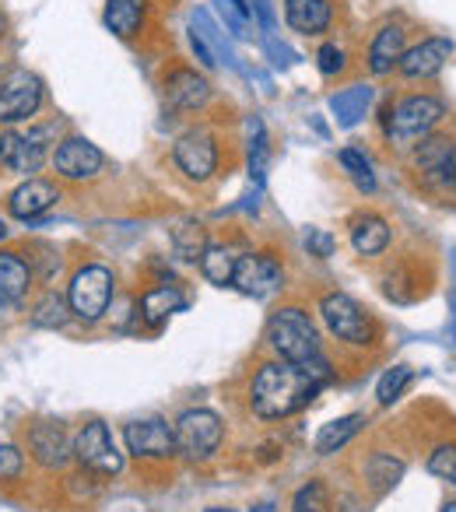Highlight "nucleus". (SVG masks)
Here are the masks:
<instances>
[{
	"label": "nucleus",
	"instance_id": "1",
	"mask_svg": "<svg viewBox=\"0 0 456 512\" xmlns=\"http://www.w3.org/2000/svg\"><path fill=\"white\" fill-rule=\"evenodd\" d=\"M320 379L309 376L302 365L292 362H267L257 369L250 383V407L257 418L264 421H281L299 414L309 400L320 393Z\"/></svg>",
	"mask_w": 456,
	"mask_h": 512
},
{
	"label": "nucleus",
	"instance_id": "21",
	"mask_svg": "<svg viewBox=\"0 0 456 512\" xmlns=\"http://www.w3.org/2000/svg\"><path fill=\"white\" fill-rule=\"evenodd\" d=\"M390 239H393L390 221L379 218V214H358V218L351 221V246H355L358 256H379V253H386Z\"/></svg>",
	"mask_w": 456,
	"mask_h": 512
},
{
	"label": "nucleus",
	"instance_id": "9",
	"mask_svg": "<svg viewBox=\"0 0 456 512\" xmlns=\"http://www.w3.org/2000/svg\"><path fill=\"white\" fill-rule=\"evenodd\" d=\"M123 442H127V453L137 456V460H169V456H176V428L162 418L130 421L123 428Z\"/></svg>",
	"mask_w": 456,
	"mask_h": 512
},
{
	"label": "nucleus",
	"instance_id": "36",
	"mask_svg": "<svg viewBox=\"0 0 456 512\" xmlns=\"http://www.w3.org/2000/svg\"><path fill=\"white\" fill-rule=\"evenodd\" d=\"M306 249H309V256L330 260V256H334V235L323 232V228H309V232H306Z\"/></svg>",
	"mask_w": 456,
	"mask_h": 512
},
{
	"label": "nucleus",
	"instance_id": "18",
	"mask_svg": "<svg viewBox=\"0 0 456 512\" xmlns=\"http://www.w3.org/2000/svg\"><path fill=\"white\" fill-rule=\"evenodd\" d=\"M285 22L299 36H323L334 22L330 0H285Z\"/></svg>",
	"mask_w": 456,
	"mask_h": 512
},
{
	"label": "nucleus",
	"instance_id": "41",
	"mask_svg": "<svg viewBox=\"0 0 456 512\" xmlns=\"http://www.w3.org/2000/svg\"><path fill=\"white\" fill-rule=\"evenodd\" d=\"M4 235H8V225H4V218H0V239H4Z\"/></svg>",
	"mask_w": 456,
	"mask_h": 512
},
{
	"label": "nucleus",
	"instance_id": "10",
	"mask_svg": "<svg viewBox=\"0 0 456 512\" xmlns=\"http://www.w3.org/2000/svg\"><path fill=\"white\" fill-rule=\"evenodd\" d=\"M232 285L250 299H271L281 285H285V271L271 253H246L239 256Z\"/></svg>",
	"mask_w": 456,
	"mask_h": 512
},
{
	"label": "nucleus",
	"instance_id": "32",
	"mask_svg": "<svg viewBox=\"0 0 456 512\" xmlns=\"http://www.w3.org/2000/svg\"><path fill=\"white\" fill-rule=\"evenodd\" d=\"M425 183L435 186V190H439L442 197H453L456 200V144L446 151V158H442V162L435 165L432 172H428Z\"/></svg>",
	"mask_w": 456,
	"mask_h": 512
},
{
	"label": "nucleus",
	"instance_id": "6",
	"mask_svg": "<svg viewBox=\"0 0 456 512\" xmlns=\"http://www.w3.org/2000/svg\"><path fill=\"white\" fill-rule=\"evenodd\" d=\"M176 453H183L186 460H207V456L218 453L221 446V418L207 407H193V411L179 414L176 425Z\"/></svg>",
	"mask_w": 456,
	"mask_h": 512
},
{
	"label": "nucleus",
	"instance_id": "43",
	"mask_svg": "<svg viewBox=\"0 0 456 512\" xmlns=\"http://www.w3.org/2000/svg\"><path fill=\"white\" fill-rule=\"evenodd\" d=\"M0 36H4V18H0Z\"/></svg>",
	"mask_w": 456,
	"mask_h": 512
},
{
	"label": "nucleus",
	"instance_id": "22",
	"mask_svg": "<svg viewBox=\"0 0 456 512\" xmlns=\"http://www.w3.org/2000/svg\"><path fill=\"white\" fill-rule=\"evenodd\" d=\"M362 425H365V414H344V418L327 421V425H323L320 432H316L313 449H316L320 456L341 453V449L348 446V442L355 439L358 432H362Z\"/></svg>",
	"mask_w": 456,
	"mask_h": 512
},
{
	"label": "nucleus",
	"instance_id": "7",
	"mask_svg": "<svg viewBox=\"0 0 456 512\" xmlns=\"http://www.w3.org/2000/svg\"><path fill=\"white\" fill-rule=\"evenodd\" d=\"M74 456H78L81 467L99 477H116L123 470V453L109 425H102V421H92L74 435Z\"/></svg>",
	"mask_w": 456,
	"mask_h": 512
},
{
	"label": "nucleus",
	"instance_id": "3",
	"mask_svg": "<svg viewBox=\"0 0 456 512\" xmlns=\"http://www.w3.org/2000/svg\"><path fill=\"white\" fill-rule=\"evenodd\" d=\"M442 116H446V106L435 95H404L386 113V137L397 144H411L432 134V127Z\"/></svg>",
	"mask_w": 456,
	"mask_h": 512
},
{
	"label": "nucleus",
	"instance_id": "35",
	"mask_svg": "<svg viewBox=\"0 0 456 512\" xmlns=\"http://www.w3.org/2000/svg\"><path fill=\"white\" fill-rule=\"evenodd\" d=\"M316 67H320V74H327V78L341 74L344 71V50L337 43H323L320 53H316Z\"/></svg>",
	"mask_w": 456,
	"mask_h": 512
},
{
	"label": "nucleus",
	"instance_id": "30",
	"mask_svg": "<svg viewBox=\"0 0 456 512\" xmlns=\"http://www.w3.org/2000/svg\"><path fill=\"white\" fill-rule=\"evenodd\" d=\"M411 376H414L411 365H393L390 372H383V379H379V386H376V400H379V404H383V407L397 404V400L404 397Z\"/></svg>",
	"mask_w": 456,
	"mask_h": 512
},
{
	"label": "nucleus",
	"instance_id": "4",
	"mask_svg": "<svg viewBox=\"0 0 456 512\" xmlns=\"http://www.w3.org/2000/svg\"><path fill=\"white\" fill-rule=\"evenodd\" d=\"M113 271L102 264H88L81 267L71 278V288H67V306H71V316H78L81 323H99L106 316L109 302H113Z\"/></svg>",
	"mask_w": 456,
	"mask_h": 512
},
{
	"label": "nucleus",
	"instance_id": "8",
	"mask_svg": "<svg viewBox=\"0 0 456 512\" xmlns=\"http://www.w3.org/2000/svg\"><path fill=\"white\" fill-rule=\"evenodd\" d=\"M43 106V81L32 71H11L0 81V123H25Z\"/></svg>",
	"mask_w": 456,
	"mask_h": 512
},
{
	"label": "nucleus",
	"instance_id": "29",
	"mask_svg": "<svg viewBox=\"0 0 456 512\" xmlns=\"http://www.w3.org/2000/svg\"><path fill=\"white\" fill-rule=\"evenodd\" d=\"M292 512H334V502H330V491L323 481H309L295 491L292 498Z\"/></svg>",
	"mask_w": 456,
	"mask_h": 512
},
{
	"label": "nucleus",
	"instance_id": "40",
	"mask_svg": "<svg viewBox=\"0 0 456 512\" xmlns=\"http://www.w3.org/2000/svg\"><path fill=\"white\" fill-rule=\"evenodd\" d=\"M442 512H456V502H446L442 505Z\"/></svg>",
	"mask_w": 456,
	"mask_h": 512
},
{
	"label": "nucleus",
	"instance_id": "2",
	"mask_svg": "<svg viewBox=\"0 0 456 512\" xmlns=\"http://www.w3.org/2000/svg\"><path fill=\"white\" fill-rule=\"evenodd\" d=\"M267 344L281 362L292 365H309L313 358H320V330L309 320L306 309L285 306L267 320Z\"/></svg>",
	"mask_w": 456,
	"mask_h": 512
},
{
	"label": "nucleus",
	"instance_id": "19",
	"mask_svg": "<svg viewBox=\"0 0 456 512\" xmlns=\"http://www.w3.org/2000/svg\"><path fill=\"white\" fill-rule=\"evenodd\" d=\"M404 50H407V32L400 29V25H383L369 43V71L376 74V78L390 74L393 67L400 64Z\"/></svg>",
	"mask_w": 456,
	"mask_h": 512
},
{
	"label": "nucleus",
	"instance_id": "14",
	"mask_svg": "<svg viewBox=\"0 0 456 512\" xmlns=\"http://www.w3.org/2000/svg\"><path fill=\"white\" fill-rule=\"evenodd\" d=\"M46 158V144L39 141L36 134H0V165L8 172H18V176H29V172H39Z\"/></svg>",
	"mask_w": 456,
	"mask_h": 512
},
{
	"label": "nucleus",
	"instance_id": "25",
	"mask_svg": "<svg viewBox=\"0 0 456 512\" xmlns=\"http://www.w3.org/2000/svg\"><path fill=\"white\" fill-rule=\"evenodd\" d=\"M236 264H239V253L232 246H207L204 256H200V271H204V278L218 288L232 285Z\"/></svg>",
	"mask_w": 456,
	"mask_h": 512
},
{
	"label": "nucleus",
	"instance_id": "17",
	"mask_svg": "<svg viewBox=\"0 0 456 512\" xmlns=\"http://www.w3.org/2000/svg\"><path fill=\"white\" fill-rule=\"evenodd\" d=\"M60 200V190L53 183H46V179H36V176H29L22 186H18L15 193L8 197V211L15 214V218H22V221H32V218H39V214H46L53 204Z\"/></svg>",
	"mask_w": 456,
	"mask_h": 512
},
{
	"label": "nucleus",
	"instance_id": "26",
	"mask_svg": "<svg viewBox=\"0 0 456 512\" xmlns=\"http://www.w3.org/2000/svg\"><path fill=\"white\" fill-rule=\"evenodd\" d=\"M400 477H404V460H397V456L372 453L369 460H365V481H369V488L376 491V495H386Z\"/></svg>",
	"mask_w": 456,
	"mask_h": 512
},
{
	"label": "nucleus",
	"instance_id": "31",
	"mask_svg": "<svg viewBox=\"0 0 456 512\" xmlns=\"http://www.w3.org/2000/svg\"><path fill=\"white\" fill-rule=\"evenodd\" d=\"M67 320H71V306H67V299H60V295H53V292L46 295L36 306V313H32L36 327H64Z\"/></svg>",
	"mask_w": 456,
	"mask_h": 512
},
{
	"label": "nucleus",
	"instance_id": "13",
	"mask_svg": "<svg viewBox=\"0 0 456 512\" xmlns=\"http://www.w3.org/2000/svg\"><path fill=\"white\" fill-rule=\"evenodd\" d=\"M449 57H453V39L428 36V39H421L418 46H407L397 71L404 74L407 81H425V78H435V74L449 64Z\"/></svg>",
	"mask_w": 456,
	"mask_h": 512
},
{
	"label": "nucleus",
	"instance_id": "27",
	"mask_svg": "<svg viewBox=\"0 0 456 512\" xmlns=\"http://www.w3.org/2000/svg\"><path fill=\"white\" fill-rule=\"evenodd\" d=\"M207 246H211L207 242V228L197 225V221H186V225L172 228V249H176V256L186 260V264H197Z\"/></svg>",
	"mask_w": 456,
	"mask_h": 512
},
{
	"label": "nucleus",
	"instance_id": "38",
	"mask_svg": "<svg viewBox=\"0 0 456 512\" xmlns=\"http://www.w3.org/2000/svg\"><path fill=\"white\" fill-rule=\"evenodd\" d=\"M337 512H365V509L355 502V498H348V502H344V509H337Z\"/></svg>",
	"mask_w": 456,
	"mask_h": 512
},
{
	"label": "nucleus",
	"instance_id": "23",
	"mask_svg": "<svg viewBox=\"0 0 456 512\" xmlns=\"http://www.w3.org/2000/svg\"><path fill=\"white\" fill-rule=\"evenodd\" d=\"M102 22L113 36L134 39L144 25V4L141 0H106V11H102Z\"/></svg>",
	"mask_w": 456,
	"mask_h": 512
},
{
	"label": "nucleus",
	"instance_id": "39",
	"mask_svg": "<svg viewBox=\"0 0 456 512\" xmlns=\"http://www.w3.org/2000/svg\"><path fill=\"white\" fill-rule=\"evenodd\" d=\"M232 8H236V11H239V15H250V8H246L243 0H232Z\"/></svg>",
	"mask_w": 456,
	"mask_h": 512
},
{
	"label": "nucleus",
	"instance_id": "16",
	"mask_svg": "<svg viewBox=\"0 0 456 512\" xmlns=\"http://www.w3.org/2000/svg\"><path fill=\"white\" fill-rule=\"evenodd\" d=\"M29 449L36 456V463H43L46 470L67 467V460L74 456V442L67 439V432L53 421H39L29 435Z\"/></svg>",
	"mask_w": 456,
	"mask_h": 512
},
{
	"label": "nucleus",
	"instance_id": "15",
	"mask_svg": "<svg viewBox=\"0 0 456 512\" xmlns=\"http://www.w3.org/2000/svg\"><path fill=\"white\" fill-rule=\"evenodd\" d=\"M165 99L172 109H183V113H197L211 99V85H207L204 74L190 71V67H176V71L165 78Z\"/></svg>",
	"mask_w": 456,
	"mask_h": 512
},
{
	"label": "nucleus",
	"instance_id": "28",
	"mask_svg": "<svg viewBox=\"0 0 456 512\" xmlns=\"http://www.w3.org/2000/svg\"><path fill=\"white\" fill-rule=\"evenodd\" d=\"M337 162H341V169L348 172L351 179H355L358 190H365V193L376 190V176H372V165H369V158H365L358 148H341Z\"/></svg>",
	"mask_w": 456,
	"mask_h": 512
},
{
	"label": "nucleus",
	"instance_id": "33",
	"mask_svg": "<svg viewBox=\"0 0 456 512\" xmlns=\"http://www.w3.org/2000/svg\"><path fill=\"white\" fill-rule=\"evenodd\" d=\"M428 474L456 488V446L453 442H442V446L432 449V456H428Z\"/></svg>",
	"mask_w": 456,
	"mask_h": 512
},
{
	"label": "nucleus",
	"instance_id": "12",
	"mask_svg": "<svg viewBox=\"0 0 456 512\" xmlns=\"http://www.w3.org/2000/svg\"><path fill=\"white\" fill-rule=\"evenodd\" d=\"M106 165V155L95 148L88 137H67L57 151H53V169L64 179H74V183H85V179H95Z\"/></svg>",
	"mask_w": 456,
	"mask_h": 512
},
{
	"label": "nucleus",
	"instance_id": "42",
	"mask_svg": "<svg viewBox=\"0 0 456 512\" xmlns=\"http://www.w3.org/2000/svg\"><path fill=\"white\" fill-rule=\"evenodd\" d=\"M207 512H236V509H207Z\"/></svg>",
	"mask_w": 456,
	"mask_h": 512
},
{
	"label": "nucleus",
	"instance_id": "34",
	"mask_svg": "<svg viewBox=\"0 0 456 512\" xmlns=\"http://www.w3.org/2000/svg\"><path fill=\"white\" fill-rule=\"evenodd\" d=\"M25 467V456L18 453V446L11 442H0V481H15Z\"/></svg>",
	"mask_w": 456,
	"mask_h": 512
},
{
	"label": "nucleus",
	"instance_id": "24",
	"mask_svg": "<svg viewBox=\"0 0 456 512\" xmlns=\"http://www.w3.org/2000/svg\"><path fill=\"white\" fill-rule=\"evenodd\" d=\"M186 309V299L183 292H176V288H155V292H148L141 299V320L148 323L151 330H158L162 323H169L172 313H183Z\"/></svg>",
	"mask_w": 456,
	"mask_h": 512
},
{
	"label": "nucleus",
	"instance_id": "5",
	"mask_svg": "<svg viewBox=\"0 0 456 512\" xmlns=\"http://www.w3.org/2000/svg\"><path fill=\"white\" fill-rule=\"evenodd\" d=\"M320 316H323V323H327L330 334L344 344H372V337H376V323H372V316L344 292L323 295Z\"/></svg>",
	"mask_w": 456,
	"mask_h": 512
},
{
	"label": "nucleus",
	"instance_id": "20",
	"mask_svg": "<svg viewBox=\"0 0 456 512\" xmlns=\"http://www.w3.org/2000/svg\"><path fill=\"white\" fill-rule=\"evenodd\" d=\"M29 264L18 253H0V316L11 313L29 292Z\"/></svg>",
	"mask_w": 456,
	"mask_h": 512
},
{
	"label": "nucleus",
	"instance_id": "11",
	"mask_svg": "<svg viewBox=\"0 0 456 512\" xmlns=\"http://www.w3.org/2000/svg\"><path fill=\"white\" fill-rule=\"evenodd\" d=\"M172 162L179 165V172L186 179L204 183V179H211L218 172V141L207 130H186L176 141V148H172Z\"/></svg>",
	"mask_w": 456,
	"mask_h": 512
},
{
	"label": "nucleus",
	"instance_id": "37",
	"mask_svg": "<svg viewBox=\"0 0 456 512\" xmlns=\"http://www.w3.org/2000/svg\"><path fill=\"white\" fill-rule=\"evenodd\" d=\"M190 43H193V53H197V57H200V64H204V67H214V53L204 46V39L197 36V29L190 32Z\"/></svg>",
	"mask_w": 456,
	"mask_h": 512
}]
</instances>
